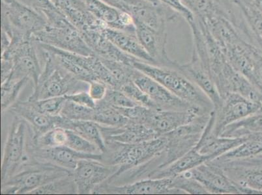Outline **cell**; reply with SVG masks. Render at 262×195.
I'll use <instances>...</instances> for the list:
<instances>
[{
  "instance_id": "cell-45",
  "label": "cell",
  "mask_w": 262,
  "mask_h": 195,
  "mask_svg": "<svg viewBox=\"0 0 262 195\" xmlns=\"http://www.w3.org/2000/svg\"><path fill=\"white\" fill-rule=\"evenodd\" d=\"M66 99L69 101L75 102L80 105L88 107V108H95L96 102L90 96L88 91H80L70 95H66Z\"/></svg>"
},
{
  "instance_id": "cell-48",
  "label": "cell",
  "mask_w": 262,
  "mask_h": 195,
  "mask_svg": "<svg viewBox=\"0 0 262 195\" xmlns=\"http://www.w3.org/2000/svg\"><path fill=\"white\" fill-rule=\"evenodd\" d=\"M245 159H249V160L252 161V162L262 164V154L258 156L251 157V158Z\"/></svg>"
},
{
  "instance_id": "cell-40",
  "label": "cell",
  "mask_w": 262,
  "mask_h": 195,
  "mask_svg": "<svg viewBox=\"0 0 262 195\" xmlns=\"http://www.w3.org/2000/svg\"><path fill=\"white\" fill-rule=\"evenodd\" d=\"M67 101L66 96L48 98L36 101H30L38 111L51 116H58Z\"/></svg>"
},
{
  "instance_id": "cell-26",
  "label": "cell",
  "mask_w": 262,
  "mask_h": 195,
  "mask_svg": "<svg viewBox=\"0 0 262 195\" xmlns=\"http://www.w3.org/2000/svg\"><path fill=\"white\" fill-rule=\"evenodd\" d=\"M211 160H213V159L210 156L200 153L194 147L167 167L150 174L147 178L174 177Z\"/></svg>"
},
{
  "instance_id": "cell-10",
  "label": "cell",
  "mask_w": 262,
  "mask_h": 195,
  "mask_svg": "<svg viewBox=\"0 0 262 195\" xmlns=\"http://www.w3.org/2000/svg\"><path fill=\"white\" fill-rule=\"evenodd\" d=\"M183 174L201 183L209 194H259L237 185L227 177L222 168L210 161Z\"/></svg>"
},
{
  "instance_id": "cell-27",
  "label": "cell",
  "mask_w": 262,
  "mask_h": 195,
  "mask_svg": "<svg viewBox=\"0 0 262 195\" xmlns=\"http://www.w3.org/2000/svg\"><path fill=\"white\" fill-rule=\"evenodd\" d=\"M57 127H61L77 133L85 139L97 145L103 153L106 150L105 141L99 124L92 120H72L59 116Z\"/></svg>"
},
{
  "instance_id": "cell-49",
  "label": "cell",
  "mask_w": 262,
  "mask_h": 195,
  "mask_svg": "<svg viewBox=\"0 0 262 195\" xmlns=\"http://www.w3.org/2000/svg\"><path fill=\"white\" fill-rule=\"evenodd\" d=\"M142 1L148 2V3L156 5V6H159L162 4L159 0H142Z\"/></svg>"
},
{
  "instance_id": "cell-14",
  "label": "cell",
  "mask_w": 262,
  "mask_h": 195,
  "mask_svg": "<svg viewBox=\"0 0 262 195\" xmlns=\"http://www.w3.org/2000/svg\"><path fill=\"white\" fill-rule=\"evenodd\" d=\"M204 115L206 114H201L195 111L165 110L146 108L141 123L151 128L159 136H162L178 128L194 122Z\"/></svg>"
},
{
  "instance_id": "cell-31",
  "label": "cell",
  "mask_w": 262,
  "mask_h": 195,
  "mask_svg": "<svg viewBox=\"0 0 262 195\" xmlns=\"http://www.w3.org/2000/svg\"><path fill=\"white\" fill-rule=\"evenodd\" d=\"M93 121L104 127L120 128L127 125L129 119L116 107L102 100L96 102Z\"/></svg>"
},
{
  "instance_id": "cell-2",
  "label": "cell",
  "mask_w": 262,
  "mask_h": 195,
  "mask_svg": "<svg viewBox=\"0 0 262 195\" xmlns=\"http://www.w3.org/2000/svg\"><path fill=\"white\" fill-rule=\"evenodd\" d=\"M133 66L160 83L183 101L210 113L214 106L211 100L196 85L178 69L155 65L136 59Z\"/></svg>"
},
{
  "instance_id": "cell-44",
  "label": "cell",
  "mask_w": 262,
  "mask_h": 195,
  "mask_svg": "<svg viewBox=\"0 0 262 195\" xmlns=\"http://www.w3.org/2000/svg\"><path fill=\"white\" fill-rule=\"evenodd\" d=\"M90 83L88 92L95 102L101 101L106 96L108 86L99 80L92 81Z\"/></svg>"
},
{
  "instance_id": "cell-20",
  "label": "cell",
  "mask_w": 262,
  "mask_h": 195,
  "mask_svg": "<svg viewBox=\"0 0 262 195\" xmlns=\"http://www.w3.org/2000/svg\"><path fill=\"white\" fill-rule=\"evenodd\" d=\"M54 3L80 33L108 27L90 13L84 0H54Z\"/></svg>"
},
{
  "instance_id": "cell-29",
  "label": "cell",
  "mask_w": 262,
  "mask_h": 195,
  "mask_svg": "<svg viewBox=\"0 0 262 195\" xmlns=\"http://www.w3.org/2000/svg\"><path fill=\"white\" fill-rule=\"evenodd\" d=\"M259 133H262V111H260L228 125L220 136L242 138Z\"/></svg>"
},
{
  "instance_id": "cell-11",
  "label": "cell",
  "mask_w": 262,
  "mask_h": 195,
  "mask_svg": "<svg viewBox=\"0 0 262 195\" xmlns=\"http://www.w3.org/2000/svg\"><path fill=\"white\" fill-rule=\"evenodd\" d=\"M132 80L151 98L159 109L165 110L195 111L201 114H209L183 101L160 83L137 69H135Z\"/></svg>"
},
{
  "instance_id": "cell-24",
  "label": "cell",
  "mask_w": 262,
  "mask_h": 195,
  "mask_svg": "<svg viewBox=\"0 0 262 195\" xmlns=\"http://www.w3.org/2000/svg\"><path fill=\"white\" fill-rule=\"evenodd\" d=\"M9 111L29 124L33 131V138L57 127L59 116H51L40 112L29 101H18L9 108Z\"/></svg>"
},
{
  "instance_id": "cell-16",
  "label": "cell",
  "mask_w": 262,
  "mask_h": 195,
  "mask_svg": "<svg viewBox=\"0 0 262 195\" xmlns=\"http://www.w3.org/2000/svg\"><path fill=\"white\" fill-rule=\"evenodd\" d=\"M209 161L222 168L227 177L237 185L262 194V164L252 162L247 159L225 162Z\"/></svg>"
},
{
  "instance_id": "cell-42",
  "label": "cell",
  "mask_w": 262,
  "mask_h": 195,
  "mask_svg": "<svg viewBox=\"0 0 262 195\" xmlns=\"http://www.w3.org/2000/svg\"><path fill=\"white\" fill-rule=\"evenodd\" d=\"M249 81L262 92V53L258 48L254 54L253 67Z\"/></svg>"
},
{
  "instance_id": "cell-35",
  "label": "cell",
  "mask_w": 262,
  "mask_h": 195,
  "mask_svg": "<svg viewBox=\"0 0 262 195\" xmlns=\"http://www.w3.org/2000/svg\"><path fill=\"white\" fill-rule=\"evenodd\" d=\"M34 146L37 148L47 149L66 146L68 141V130L61 127H55L36 138H33Z\"/></svg>"
},
{
  "instance_id": "cell-34",
  "label": "cell",
  "mask_w": 262,
  "mask_h": 195,
  "mask_svg": "<svg viewBox=\"0 0 262 195\" xmlns=\"http://www.w3.org/2000/svg\"><path fill=\"white\" fill-rule=\"evenodd\" d=\"M30 194H78L73 174L52 181L31 192Z\"/></svg>"
},
{
  "instance_id": "cell-22",
  "label": "cell",
  "mask_w": 262,
  "mask_h": 195,
  "mask_svg": "<svg viewBox=\"0 0 262 195\" xmlns=\"http://www.w3.org/2000/svg\"><path fill=\"white\" fill-rule=\"evenodd\" d=\"M102 30H91L81 32L88 46L99 58L121 62L133 66L136 58L125 53L107 39Z\"/></svg>"
},
{
  "instance_id": "cell-43",
  "label": "cell",
  "mask_w": 262,
  "mask_h": 195,
  "mask_svg": "<svg viewBox=\"0 0 262 195\" xmlns=\"http://www.w3.org/2000/svg\"><path fill=\"white\" fill-rule=\"evenodd\" d=\"M162 4L170 8L178 15L183 16L188 23L194 20V16L182 0H159Z\"/></svg>"
},
{
  "instance_id": "cell-51",
  "label": "cell",
  "mask_w": 262,
  "mask_h": 195,
  "mask_svg": "<svg viewBox=\"0 0 262 195\" xmlns=\"http://www.w3.org/2000/svg\"><path fill=\"white\" fill-rule=\"evenodd\" d=\"M258 44H259V46L261 47V52L262 53V42H258Z\"/></svg>"
},
{
  "instance_id": "cell-39",
  "label": "cell",
  "mask_w": 262,
  "mask_h": 195,
  "mask_svg": "<svg viewBox=\"0 0 262 195\" xmlns=\"http://www.w3.org/2000/svg\"><path fill=\"white\" fill-rule=\"evenodd\" d=\"M140 106L157 109L156 104L146 92L143 91L133 80L125 83L120 89ZM159 109V108H158Z\"/></svg>"
},
{
  "instance_id": "cell-52",
  "label": "cell",
  "mask_w": 262,
  "mask_h": 195,
  "mask_svg": "<svg viewBox=\"0 0 262 195\" xmlns=\"http://www.w3.org/2000/svg\"><path fill=\"white\" fill-rule=\"evenodd\" d=\"M259 111H262V99L261 101V109H260V110H259Z\"/></svg>"
},
{
  "instance_id": "cell-9",
  "label": "cell",
  "mask_w": 262,
  "mask_h": 195,
  "mask_svg": "<svg viewBox=\"0 0 262 195\" xmlns=\"http://www.w3.org/2000/svg\"><path fill=\"white\" fill-rule=\"evenodd\" d=\"M261 109V103L254 102L237 93H230L223 98L221 105L213 109L212 134L220 136L228 125L242 119Z\"/></svg>"
},
{
  "instance_id": "cell-41",
  "label": "cell",
  "mask_w": 262,
  "mask_h": 195,
  "mask_svg": "<svg viewBox=\"0 0 262 195\" xmlns=\"http://www.w3.org/2000/svg\"><path fill=\"white\" fill-rule=\"evenodd\" d=\"M107 103L116 108H128L139 105L122 90L108 87L105 97L103 99Z\"/></svg>"
},
{
  "instance_id": "cell-53",
  "label": "cell",
  "mask_w": 262,
  "mask_h": 195,
  "mask_svg": "<svg viewBox=\"0 0 262 195\" xmlns=\"http://www.w3.org/2000/svg\"><path fill=\"white\" fill-rule=\"evenodd\" d=\"M52 1L54 2V0H52Z\"/></svg>"
},
{
  "instance_id": "cell-23",
  "label": "cell",
  "mask_w": 262,
  "mask_h": 195,
  "mask_svg": "<svg viewBox=\"0 0 262 195\" xmlns=\"http://www.w3.org/2000/svg\"><path fill=\"white\" fill-rule=\"evenodd\" d=\"M104 140L112 139L123 143L135 144L160 137L144 124L130 120L125 127L114 128L100 125Z\"/></svg>"
},
{
  "instance_id": "cell-46",
  "label": "cell",
  "mask_w": 262,
  "mask_h": 195,
  "mask_svg": "<svg viewBox=\"0 0 262 195\" xmlns=\"http://www.w3.org/2000/svg\"><path fill=\"white\" fill-rule=\"evenodd\" d=\"M102 1L118 10L127 12L130 14L132 9L141 3L142 0H102Z\"/></svg>"
},
{
  "instance_id": "cell-33",
  "label": "cell",
  "mask_w": 262,
  "mask_h": 195,
  "mask_svg": "<svg viewBox=\"0 0 262 195\" xmlns=\"http://www.w3.org/2000/svg\"><path fill=\"white\" fill-rule=\"evenodd\" d=\"M29 78H24L21 79L9 78L1 83V107L2 113H4L7 109H9L14 104L17 102L19 95Z\"/></svg>"
},
{
  "instance_id": "cell-13",
  "label": "cell",
  "mask_w": 262,
  "mask_h": 195,
  "mask_svg": "<svg viewBox=\"0 0 262 195\" xmlns=\"http://www.w3.org/2000/svg\"><path fill=\"white\" fill-rule=\"evenodd\" d=\"M118 166L108 165L94 159H83L73 170L78 194H93L95 188L115 175Z\"/></svg>"
},
{
  "instance_id": "cell-28",
  "label": "cell",
  "mask_w": 262,
  "mask_h": 195,
  "mask_svg": "<svg viewBox=\"0 0 262 195\" xmlns=\"http://www.w3.org/2000/svg\"><path fill=\"white\" fill-rule=\"evenodd\" d=\"M194 17L208 20L216 17L235 18L230 9L217 0H182Z\"/></svg>"
},
{
  "instance_id": "cell-25",
  "label": "cell",
  "mask_w": 262,
  "mask_h": 195,
  "mask_svg": "<svg viewBox=\"0 0 262 195\" xmlns=\"http://www.w3.org/2000/svg\"><path fill=\"white\" fill-rule=\"evenodd\" d=\"M102 33L107 39L125 53L140 60L156 65L154 59L138 39L137 35L109 27L103 28Z\"/></svg>"
},
{
  "instance_id": "cell-4",
  "label": "cell",
  "mask_w": 262,
  "mask_h": 195,
  "mask_svg": "<svg viewBox=\"0 0 262 195\" xmlns=\"http://www.w3.org/2000/svg\"><path fill=\"white\" fill-rule=\"evenodd\" d=\"M104 141L106 150L102 153L101 161L106 165L118 166L119 169L113 177L148 162L158 156L165 149L167 138L163 135L135 144L123 143L112 139Z\"/></svg>"
},
{
  "instance_id": "cell-12",
  "label": "cell",
  "mask_w": 262,
  "mask_h": 195,
  "mask_svg": "<svg viewBox=\"0 0 262 195\" xmlns=\"http://www.w3.org/2000/svg\"><path fill=\"white\" fill-rule=\"evenodd\" d=\"M2 19L13 29L31 36L48 26L43 16L18 0H2Z\"/></svg>"
},
{
  "instance_id": "cell-37",
  "label": "cell",
  "mask_w": 262,
  "mask_h": 195,
  "mask_svg": "<svg viewBox=\"0 0 262 195\" xmlns=\"http://www.w3.org/2000/svg\"><path fill=\"white\" fill-rule=\"evenodd\" d=\"M172 178V187L180 193L209 194L203 185L196 180L180 174Z\"/></svg>"
},
{
  "instance_id": "cell-7",
  "label": "cell",
  "mask_w": 262,
  "mask_h": 195,
  "mask_svg": "<svg viewBox=\"0 0 262 195\" xmlns=\"http://www.w3.org/2000/svg\"><path fill=\"white\" fill-rule=\"evenodd\" d=\"M35 42L32 37L11 40L8 48L2 52V59L13 62V74L10 78L15 79L29 78L34 86L37 84L42 70Z\"/></svg>"
},
{
  "instance_id": "cell-6",
  "label": "cell",
  "mask_w": 262,
  "mask_h": 195,
  "mask_svg": "<svg viewBox=\"0 0 262 195\" xmlns=\"http://www.w3.org/2000/svg\"><path fill=\"white\" fill-rule=\"evenodd\" d=\"M32 132L29 124L15 116L5 144L1 166L2 183L15 175L29 161L28 149Z\"/></svg>"
},
{
  "instance_id": "cell-36",
  "label": "cell",
  "mask_w": 262,
  "mask_h": 195,
  "mask_svg": "<svg viewBox=\"0 0 262 195\" xmlns=\"http://www.w3.org/2000/svg\"><path fill=\"white\" fill-rule=\"evenodd\" d=\"M59 115L72 120H94V108L80 105L67 99Z\"/></svg>"
},
{
  "instance_id": "cell-19",
  "label": "cell",
  "mask_w": 262,
  "mask_h": 195,
  "mask_svg": "<svg viewBox=\"0 0 262 195\" xmlns=\"http://www.w3.org/2000/svg\"><path fill=\"white\" fill-rule=\"evenodd\" d=\"M176 69L189 78L208 96L213 104L214 109L221 105L222 99L215 82L212 79L210 72L205 67L196 54L192 52V58L189 63L184 65L179 64Z\"/></svg>"
},
{
  "instance_id": "cell-15",
  "label": "cell",
  "mask_w": 262,
  "mask_h": 195,
  "mask_svg": "<svg viewBox=\"0 0 262 195\" xmlns=\"http://www.w3.org/2000/svg\"><path fill=\"white\" fill-rule=\"evenodd\" d=\"M93 194H180L172 187V178H147L130 184L116 185L103 182Z\"/></svg>"
},
{
  "instance_id": "cell-1",
  "label": "cell",
  "mask_w": 262,
  "mask_h": 195,
  "mask_svg": "<svg viewBox=\"0 0 262 195\" xmlns=\"http://www.w3.org/2000/svg\"><path fill=\"white\" fill-rule=\"evenodd\" d=\"M210 114L202 115L194 122L164 135L167 138L165 149L158 156L140 166L142 177L147 178L155 171L167 167L194 148L201 139Z\"/></svg>"
},
{
  "instance_id": "cell-47",
  "label": "cell",
  "mask_w": 262,
  "mask_h": 195,
  "mask_svg": "<svg viewBox=\"0 0 262 195\" xmlns=\"http://www.w3.org/2000/svg\"><path fill=\"white\" fill-rule=\"evenodd\" d=\"M1 83L10 78L13 74V62L8 59H1Z\"/></svg>"
},
{
  "instance_id": "cell-3",
  "label": "cell",
  "mask_w": 262,
  "mask_h": 195,
  "mask_svg": "<svg viewBox=\"0 0 262 195\" xmlns=\"http://www.w3.org/2000/svg\"><path fill=\"white\" fill-rule=\"evenodd\" d=\"M42 49L44 66L28 101H36L48 98L66 96L80 91H88L90 83L78 80L59 65L54 57Z\"/></svg>"
},
{
  "instance_id": "cell-38",
  "label": "cell",
  "mask_w": 262,
  "mask_h": 195,
  "mask_svg": "<svg viewBox=\"0 0 262 195\" xmlns=\"http://www.w3.org/2000/svg\"><path fill=\"white\" fill-rule=\"evenodd\" d=\"M68 139L66 147L80 153L86 154H101L99 147L92 142L80 136L77 133L68 130Z\"/></svg>"
},
{
  "instance_id": "cell-8",
  "label": "cell",
  "mask_w": 262,
  "mask_h": 195,
  "mask_svg": "<svg viewBox=\"0 0 262 195\" xmlns=\"http://www.w3.org/2000/svg\"><path fill=\"white\" fill-rule=\"evenodd\" d=\"M37 43H42L82 56H95L88 46L79 31L72 23L59 26L48 25L46 28L32 35Z\"/></svg>"
},
{
  "instance_id": "cell-17",
  "label": "cell",
  "mask_w": 262,
  "mask_h": 195,
  "mask_svg": "<svg viewBox=\"0 0 262 195\" xmlns=\"http://www.w3.org/2000/svg\"><path fill=\"white\" fill-rule=\"evenodd\" d=\"M31 155L40 162L50 163L66 169L73 170L81 159H94L101 161V154L80 153L66 146L40 149L34 146L32 137L28 145Z\"/></svg>"
},
{
  "instance_id": "cell-50",
  "label": "cell",
  "mask_w": 262,
  "mask_h": 195,
  "mask_svg": "<svg viewBox=\"0 0 262 195\" xmlns=\"http://www.w3.org/2000/svg\"><path fill=\"white\" fill-rule=\"evenodd\" d=\"M218 2H220V3L223 4H225V0H217Z\"/></svg>"
},
{
  "instance_id": "cell-30",
  "label": "cell",
  "mask_w": 262,
  "mask_h": 195,
  "mask_svg": "<svg viewBox=\"0 0 262 195\" xmlns=\"http://www.w3.org/2000/svg\"><path fill=\"white\" fill-rule=\"evenodd\" d=\"M242 144L218 157L214 161L217 162L251 158L262 154V133L248 135Z\"/></svg>"
},
{
  "instance_id": "cell-18",
  "label": "cell",
  "mask_w": 262,
  "mask_h": 195,
  "mask_svg": "<svg viewBox=\"0 0 262 195\" xmlns=\"http://www.w3.org/2000/svg\"><path fill=\"white\" fill-rule=\"evenodd\" d=\"M135 25L138 39L154 59L156 65L177 68L179 63L169 58L166 51V32H159L139 22H135Z\"/></svg>"
},
{
  "instance_id": "cell-5",
  "label": "cell",
  "mask_w": 262,
  "mask_h": 195,
  "mask_svg": "<svg viewBox=\"0 0 262 195\" xmlns=\"http://www.w3.org/2000/svg\"><path fill=\"white\" fill-rule=\"evenodd\" d=\"M71 174L73 170L54 164L38 161L26 166L2 182L1 194H30L42 185Z\"/></svg>"
},
{
  "instance_id": "cell-21",
  "label": "cell",
  "mask_w": 262,
  "mask_h": 195,
  "mask_svg": "<svg viewBox=\"0 0 262 195\" xmlns=\"http://www.w3.org/2000/svg\"><path fill=\"white\" fill-rule=\"evenodd\" d=\"M88 10L109 28L136 34L134 19L127 12L113 8L102 0H84Z\"/></svg>"
},
{
  "instance_id": "cell-32",
  "label": "cell",
  "mask_w": 262,
  "mask_h": 195,
  "mask_svg": "<svg viewBox=\"0 0 262 195\" xmlns=\"http://www.w3.org/2000/svg\"><path fill=\"white\" fill-rule=\"evenodd\" d=\"M26 6L36 11L44 16L48 25L58 26L69 22L56 4L52 0H18Z\"/></svg>"
}]
</instances>
